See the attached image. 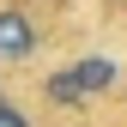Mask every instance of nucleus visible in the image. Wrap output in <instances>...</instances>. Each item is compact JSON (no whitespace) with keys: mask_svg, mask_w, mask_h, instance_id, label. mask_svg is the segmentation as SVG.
<instances>
[{"mask_svg":"<svg viewBox=\"0 0 127 127\" xmlns=\"http://www.w3.org/2000/svg\"><path fill=\"white\" fill-rule=\"evenodd\" d=\"M30 49H36V24H30L18 6H6L0 12V61H24Z\"/></svg>","mask_w":127,"mask_h":127,"instance_id":"f257e3e1","label":"nucleus"},{"mask_svg":"<svg viewBox=\"0 0 127 127\" xmlns=\"http://www.w3.org/2000/svg\"><path fill=\"white\" fill-rule=\"evenodd\" d=\"M73 79H79V91L91 97V91H109V85H115V67H109V61H79Z\"/></svg>","mask_w":127,"mask_h":127,"instance_id":"f03ea898","label":"nucleus"},{"mask_svg":"<svg viewBox=\"0 0 127 127\" xmlns=\"http://www.w3.org/2000/svg\"><path fill=\"white\" fill-rule=\"evenodd\" d=\"M49 97H55V103H85V91H79V79H73V67L49 79Z\"/></svg>","mask_w":127,"mask_h":127,"instance_id":"7ed1b4c3","label":"nucleus"},{"mask_svg":"<svg viewBox=\"0 0 127 127\" xmlns=\"http://www.w3.org/2000/svg\"><path fill=\"white\" fill-rule=\"evenodd\" d=\"M0 127H30V121L18 115V109H0Z\"/></svg>","mask_w":127,"mask_h":127,"instance_id":"20e7f679","label":"nucleus"},{"mask_svg":"<svg viewBox=\"0 0 127 127\" xmlns=\"http://www.w3.org/2000/svg\"><path fill=\"white\" fill-rule=\"evenodd\" d=\"M0 109H6V103H0Z\"/></svg>","mask_w":127,"mask_h":127,"instance_id":"39448f33","label":"nucleus"}]
</instances>
